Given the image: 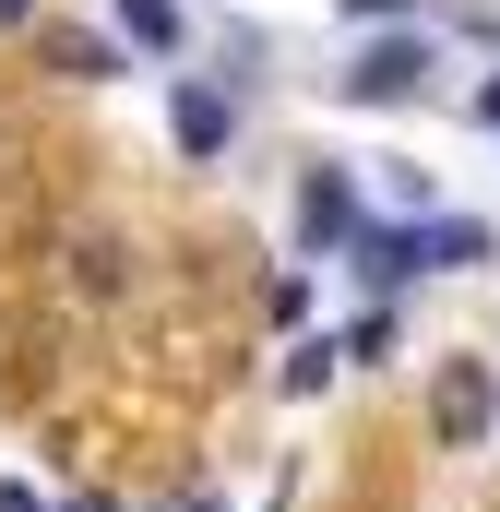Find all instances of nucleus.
Masks as SVG:
<instances>
[{
	"label": "nucleus",
	"mask_w": 500,
	"mask_h": 512,
	"mask_svg": "<svg viewBox=\"0 0 500 512\" xmlns=\"http://www.w3.org/2000/svg\"><path fill=\"white\" fill-rule=\"evenodd\" d=\"M429 60H441V48H429L417 24H393V36H370V48L334 72V96H346V108H405V96L429 84Z\"/></svg>",
	"instance_id": "obj_1"
},
{
	"label": "nucleus",
	"mask_w": 500,
	"mask_h": 512,
	"mask_svg": "<svg viewBox=\"0 0 500 512\" xmlns=\"http://www.w3.org/2000/svg\"><path fill=\"white\" fill-rule=\"evenodd\" d=\"M489 417H500L489 358H441V382H429V429H441V453H477V441H489Z\"/></svg>",
	"instance_id": "obj_2"
},
{
	"label": "nucleus",
	"mask_w": 500,
	"mask_h": 512,
	"mask_svg": "<svg viewBox=\"0 0 500 512\" xmlns=\"http://www.w3.org/2000/svg\"><path fill=\"white\" fill-rule=\"evenodd\" d=\"M358 227H370V215H358V179H346V167H310V179H298V239L334 251V239H358Z\"/></svg>",
	"instance_id": "obj_3"
},
{
	"label": "nucleus",
	"mask_w": 500,
	"mask_h": 512,
	"mask_svg": "<svg viewBox=\"0 0 500 512\" xmlns=\"http://www.w3.org/2000/svg\"><path fill=\"white\" fill-rule=\"evenodd\" d=\"M346 251H358V286H381V298H393V286H417V274H429V239H417V227H358V239H346Z\"/></svg>",
	"instance_id": "obj_4"
},
{
	"label": "nucleus",
	"mask_w": 500,
	"mask_h": 512,
	"mask_svg": "<svg viewBox=\"0 0 500 512\" xmlns=\"http://www.w3.org/2000/svg\"><path fill=\"white\" fill-rule=\"evenodd\" d=\"M167 131H179V143H191V155H227V96H215V84H167Z\"/></svg>",
	"instance_id": "obj_5"
},
{
	"label": "nucleus",
	"mask_w": 500,
	"mask_h": 512,
	"mask_svg": "<svg viewBox=\"0 0 500 512\" xmlns=\"http://www.w3.org/2000/svg\"><path fill=\"white\" fill-rule=\"evenodd\" d=\"M417 239H429V274H465V262H489V227H477V215H429Z\"/></svg>",
	"instance_id": "obj_6"
},
{
	"label": "nucleus",
	"mask_w": 500,
	"mask_h": 512,
	"mask_svg": "<svg viewBox=\"0 0 500 512\" xmlns=\"http://www.w3.org/2000/svg\"><path fill=\"white\" fill-rule=\"evenodd\" d=\"M48 60H60L72 84H120V48H108V36H84V24H60V36H48Z\"/></svg>",
	"instance_id": "obj_7"
},
{
	"label": "nucleus",
	"mask_w": 500,
	"mask_h": 512,
	"mask_svg": "<svg viewBox=\"0 0 500 512\" xmlns=\"http://www.w3.org/2000/svg\"><path fill=\"white\" fill-rule=\"evenodd\" d=\"M120 36H131V48H155V60H167V48H179L191 24H179V0H120Z\"/></svg>",
	"instance_id": "obj_8"
},
{
	"label": "nucleus",
	"mask_w": 500,
	"mask_h": 512,
	"mask_svg": "<svg viewBox=\"0 0 500 512\" xmlns=\"http://www.w3.org/2000/svg\"><path fill=\"white\" fill-rule=\"evenodd\" d=\"M334 358H346V334H322V346H298V358H286V393H322V382H334Z\"/></svg>",
	"instance_id": "obj_9"
},
{
	"label": "nucleus",
	"mask_w": 500,
	"mask_h": 512,
	"mask_svg": "<svg viewBox=\"0 0 500 512\" xmlns=\"http://www.w3.org/2000/svg\"><path fill=\"white\" fill-rule=\"evenodd\" d=\"M334 12H346V24H417L429 0H334Z\"/></svg>",
	"instance_id": "obj_10"
},
{
	"label": "nucleus",
	"mask_w": 500,
	"mask_h": 512,
	"mask_svg": "<svg viewBox=\"0 0 500 512\" xmlns=\"http://www.w3.org/2000/svg\"><path fill=\"white\" fill-rule=\"evenodd\" d=\"M0 512H48V501H36V489H24V477H0Z\"/></svg>",
	"instance_id": "obj_11"
},
{
	"label": "nucleus",
	"mask_w": 500,
	"mask_h": 512,
	"mask_svg": "<svg viewBox=\"0 0 500 512\" xmlns=\"http://www.w3.org/2000/svg\"><path fill=\"white\" fill-rule=\"evenodd\" d=\"M477 120H489V131H500V72H489V96H477Z\"/></svg>",
	"instance_id": "obj_12"
},
{
	"label": "nucleus",
	"mask_w": 500,
	"mask_h": 512,
	"mask_svg": "<svg viewBox=\"0 0 500 512\" xmlns=\"http://www.w3.org/2000/svg\"><path fill=\"white\" fill-rule=\"evenodd\" d=\"M24 12H36V0H0V36H12V24H24Z\"/></svg>",
	"instance_id": "obj_13"
},
{
	"label": "nucleus",
	"mask_w": 500,
	"mask_h": 512,
	"mask_svg": "<svg viewBox=\"0 0 500 512\" xmlns=\"http://www.w3.org/2000/svg\"><path fill=\"white\" fill-rule=\"evenodd\" d=\"M72 512H120V501H72Z\"/></svg>",
	"instance_id": "obj_14"
}]
</instances>
